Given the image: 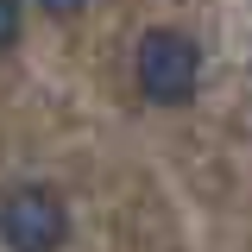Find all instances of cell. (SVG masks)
<instances>
[{
    "label": "cell",
    "mask_w": 252,
    "mask_h": 252,
    "mask_svg": "<svg viewBox=\"0 0 252 252\" xmlns=\"http://www.w3.org/2000/svg\"><path fill=\"white\" fill-rule=\"evenodd\" d=\"M38 6H44V13H51V19H76V13H82V6H89V0H38Z\"/></svg>",
    "instance_id": "4"
},
{
    "label": "cell",
    "mask_w": 252,
    "mask_h": 252,
    "mask_svg": "<svg viewBox=\"0 0 252 252\" xmlns=\"http://www.w3.org/2000/svg\"><path fill=\"white\" fill-rule=\"evenodd\" d=\"M69 240V208L57 189L26 183L0 195V246L6 252H57Z\"/></svg>",
    "instance_id": "2"
},
{
    "label": "cell",
    "mask_w": 252,
    "mask_h": 252,
    "mask_svg": "<svg viewBox=\"0 0 252 252\" xmlns=\"http://www.w3.org/2000/svg\"><path fill=\"white\" fill-rule=\"evenodd\" d=\"M19 38V0H0V51Z\"/></svg>",
    "instance_id": "3"
},
{
    "label": "cell",
    "mask_w": 252,
    "mask_h": 252,
    "mask_svg": "<svg viewBox=\"0 0 252 252\" xmlns=\"http://www.w3.org/2000/svg\"><path fill=\"white\" fill-rule=\"evenodd\" d=\"M132 82H139V94L158 101V107L195 101V82H202V51H195V38L177 32V26H152L132 44Z\"/></svg>",
    "instance_id": "1"
}]
</instances>
